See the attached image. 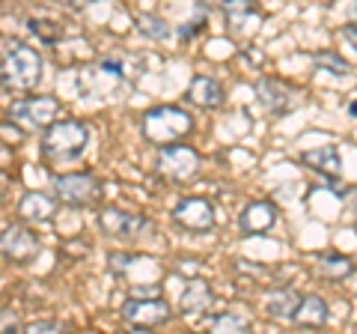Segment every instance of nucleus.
Listing matches in <instances>:
<instances>
[{"label":"nucleus","mask_w":357,"mask_h":334,"mask_svg":"<svg viewBox=\"0 0 357 334\" xmlns=\"http://www.w3.org/2000/svg\"><path fill=\"white\" fill-rule=\"evenodd\" d=\"M89 147V126L77 119H54L48 129H45L42 138V152L45 159L51 161H75L81 159Z\"/></svg>","instance_id":"nucleus-1"},{"label":"nucleus","mask_w":357,"mask_h":334,"mask_svg":"<svg viewBox=\"0 0 357 334\" xmlns=\"http://www.w3.org/2000/svg\"><path fill=\"white\" fill-rule=\"evenodd\" d=\"M60 114V102L54 96H33L21 99L9 108V119L24 129H48Z\"/></svg>","instance_id":"nucleus-4"},{"label":"nucleus","mask_w":357,"mask_h":334,"mask_svg":"<svg viewBox=\"0 0 357 334\" xmlns=\"http://www.w3.org/2000/svg\"><path fill=\"white\" fill-rule=\"evenodd\" d=\"M30 30L36 33L39 39H45V42H57V39H60V33H63L60 27H51L48 21H36V18L30 21Z\"/></svg>","instance_id":"nucleus-23"},{"label":"nucleus","mask_w":357,"mask_h":334,"mask_svg":"<svg viewBox=\"0 0 357 334\" xmlns=\"http://www.w3.org/2000/svg\"><path fill=\"white\" fill-rule=\"evenodd\" d=\"M342 39L349 42V45L354 48V24H349V27H342Z\"/></svg>","instance_id":"nucleus-26"},{"label":"nucleus","mask_w":357,"mask_h":334,"mask_svg":"<svg viewBox=\"0 0 357 334\" xmlns=\"http://www.w3.org/2000/svg\"><path fill=\"white\" fill-rule=\"evenodd\" d=\"M256 96H259V102L268 110H274V114H286V110L295 105V90L286 81H280V78H262V81L256 84Z\"/></svg>","instance_id":"nucleus-12"},{"label":"nucleus","mask_w":357,"mask_h":334,"mask_svg":"<svg viewBox=\"0 0 357 334\" xmlns=\"http://www.w3.org/2000/svg\"><path fill=\"white\" fill-rule=\"evenodd\" d=\"M122 317L131 322V328L143 334L155 326H164V322H170L173 310L170 305L164 302V298H128L126 305H122Z\"/></svg>","instance_id":"nucleus-5"},{"label":"nucleus","mask_w":357,"mask_h":334,"mask_svg":"<svg viewBox=\"0 0 357 334\" xmlns=\"http://www.w3.org/2000/svg\"><path fill=\"white\" fill-rule=\"evenodd\" d=\"M173 221L191 233H208L215 227V209L206 197H185L173 209Z\"/></svg>","instance_id":"nucleus-7"},{"label":"nucleus","mask_w":357,"mask_h":334,"mask_svg":"<svg viewBox=\"0 0 357 334\" xmlns=\"http://www.w3.org/2000/svg\"><path fill=\"white\" fill-rule=\"evenodd\" d=\"M319 272H321V277L340 281V277L354 272V263H351V257H342V254H328V257L319 260Z\"/></svg>","instance_id":"nucleus-19"},{"label":"nucleus","mask_w":357,"mask_h":334,"mask_svg":"<svg viewBox=\"0 0 357 334\" xmlns=\"http://www.w3.org/2000/svg\"><path fill=\"white\" fill-rule=\"evenodd\" d=\"M54 188H57L60 203H66V206H86L102 191L93 173H63V176H57Z\"/></svg>","instance_id":"nucleus-6"},{"label":"nucleus","mask_w":357,"mask_h":334,"mask_svg":"<svg viewBox=\"0 0 357 334\" xmlns=\"http://www.w3.org/2000/svg\"><path fill=\"white\" fill-rule=\"evenodd\" d=\"M140 129H143V138H146L152 147H167V143H176V140L191 135L194 117L176 105H158V108L146 110Z\"/></svg>","instance_id":"nucleus-2"},{"label":"nucleus","mask_w":357,"mask_h":334,"mask_svg":"<svg viewBox=\"0 0 357 334\" xmlns=\"http://www.w3.org/2000/svg\"><path fill=\"white\" fill-rule=\"evenodd\" d=\"M304 164H310L312 170H321L328 176H340L342 173V159L333 147H319V150H307L304 152Z\"/></svg>","instance_id":"nucleus-16"},{"label":"nucleus","mask_w":357,"mask_h":334,"mask_svg":"<svg viewBox=\"0 0 357 334\" xmlns=\"http://www.w3.org/2000/svg\"><path fill=\"white\" fill-rule=\"evenodd\" d=\"M21 331H27V334H36V331H60V326L54 319H39V322H27V326H21Z\"/></svg>","instance_id":"nucleus-24"},{"label":"nucleus","mask_w":357,"mask_h":334,"mask_svg":"<svg viewBox=\"0 0 357 334\" xmlns=\"http://www.w3.org/2000/svg\"><path fill=\"white\" fill-rule=\"evenodd\" d=\"M316 63H319V66H325V69H331L333 75H349V72H351V63L340 60L337 54H319Z\"/></svg>","instance_id":"nucleus-22"},{"label":"nucleus","mask_w":357,"mask_h":334,"mask_svg":"<svg viewBox=\"0 0 357 334\" xmlns=\"http://www.w3.org/2000/svg\"><path fill=\"white\" fill-rule=\"evenodd\" d=\"M301 302V296L295 293V289H277V293L268 296V314L277 317V319H292L295 307Z\"/></svg>","instance_id":"nucleus-18"},{"label":"nucleus","mask_w":357,"mask_h":334,"mask_svg":"<svg viewBox=\"0 0 357 334\" xmlns=\"http://www.w3.org/2000/svg\"><path fill=\"white\" fill-rule=\"evenodd\" d=\"M6 197H9V180H6V173L0 170V203H3Z\"/></svg>","instance_id":"nucleus-25"},{"label":"nucleus","mask_w":357,"mask_h":334,"mask_svg":"<svg viewBox=\"0 0 357 334\" xmlns=\"http://www.w3.org/2000/svg\"><path fill=\"white\" fill-rule=\"evenodd\" d=\"M3 322H9V326H15V314H9V310H6V314H0V331H6Z\"/></svg>","instance_id":"nucleus-27"},{"label":"nucleus","mask_w":357,"mask_h":334,"mask_svg":"<svg viewBox=\"0 0 357 334\" xmlns=\"http://www.w3.org/2000/svg\"><path fill=\"white\" fill-rule=\"evenodd\" d=\"M238 224L244 236H262L277 224V206L268 203V200H253L241 209L238 215Z\"/></svg>","instance_id":"nucleus-11"},{"label":"nucleus","mask_w":357,"mask_h":334,"mask_svg":"<svg viewBox=\"0 0 357 334\" xmlns=\"http://www.w3.org/2000/svg\"><path fill=\"white\" fill-rule=\"evenodd\" d=\"M0 254L13 263H30L39 254V236H33L27 227H6L0 233Z\"/></svg>","instance_id":"nucleus-10"},{"label":"nucleus","mask_w":357,"mask_h":334,"mask_svg":"<svg viewBox=\"0 0 357 334\" xmlns=\"http://www.w3.org/2000/svg\"><path fill=\"white\" fill-rule=\"evenodd\" d=\"M0 81L13 90H33L42 81V54L30 45L13 42L0 60Z\"/></svg>","instance_id":"nucleus-3"},{"label":"nucleus","mask_w":357,"mask_h":334,"mask_svg":"<svg viewBox=\"0 0 357 334\" xmlns=\"http://www.w3.org/2000/svg\"><path fill=\"white\" fill-rule=\"evenodd\" d=\"M211 305V289L206 281H191L185 286L182 298H178V307L185 310V314H194V310H206Z\"/></svg>","instance_id":"nucleus-17"},{"label":"nucleus","mask_w":357,"mask_h":334,"mask_svg":"<svg viewBox=\"0 0 357 334\" xmlns=\"http://www.w3.org/2000/svg\"><path fill=\"white\" fill-rule=\"evenodd\" d=\"M98 227L114 239H137L140 233L149 227V221L140 212H126V209L107 206V209L98 212Z\"/></svg>","instance_id":"nucleus-8"},{"label":"nucleus","mask_w":357,"mask_h":334,"mask_svg":"<svg viewBox=\"0 0 357 334\" xmlns=\"http://www.w3.org/2000/svg\"><path fill=\"white\" fill-rule=\"evenodd\" d=\"M137 30L143 33L146 39H167L170 36V24L158 15H140L137 18Z\"/></svg>","instance_id":"nucleus-20"},{"label":"nucleus","mask_w":357,"mask_h":334,"mask_svg":"<svg viewBox=\"0 0 357 334\" xmlns=\"http://www.w3.org/2000/svg\"><path fill=\"white\" fill-rule=\"evenodd\" d=\"M188 99L197 105V108H220L223 105V87L208 75H197L191 87H188Z\"/></svg>","instance_id":"nucleus-13"},{"label":"nucleus","mask_w":357,"mask_h":334,"mask_svg":"<svg viewBox=\"0 0 357 334\" xmlns=\"http://www.w3.org/2000/svg\"><path fill=\"white\" fill-rule=\"evenodd\" d=\"M18 215L24 221H48L54 215V200L42 191H27L24 197L18 200Z\"/></svg>","instance_id":"nucleus-15"},{"label":"nucleus","mask_w":357,"mask_h":334,"mask_svg":"<svg viewBox=\"0 0 357 334\" xmlns=\"http://www.w3.org/2000/svg\"><path fill=\"white\" fill-rule=\"evenodd\" d=\"M292 322H298V326L304 328H319L328 322V305L321 296H301V302L295 307L292 314Z\"/></svg>","instance_id":"nucleus-14"},{"label":"nucleus","mask_w":357,"mask_h":334,"mask_svg":"<svg viewBox=\"0 0 357 334\" xmlns=\"http://www.w3.org/2000/svg\"><path fill=\"white\" fill-rule=\"evenodd\" d=\"M211 326V331H248V326H250V319L244 317V314H220V317H215L208 322Z\"/></svg>","instance_id":"nucleus-21"},{"label":"nucleus","mask_w":357,"mask_h":334,"mask_svg":"<svg viewBox=\"0 0 357 334\" xmlns=\"http://www.w3.org/2000/svg\"><path fill=\"white\" fill-rule=\"evenodd\" d=\"M199 167V155L185 147V143H167L161 147V159H158V170L173 176V180H191Z\"/></svg>","instance_id":"nucleus-9"}]
</instances>
